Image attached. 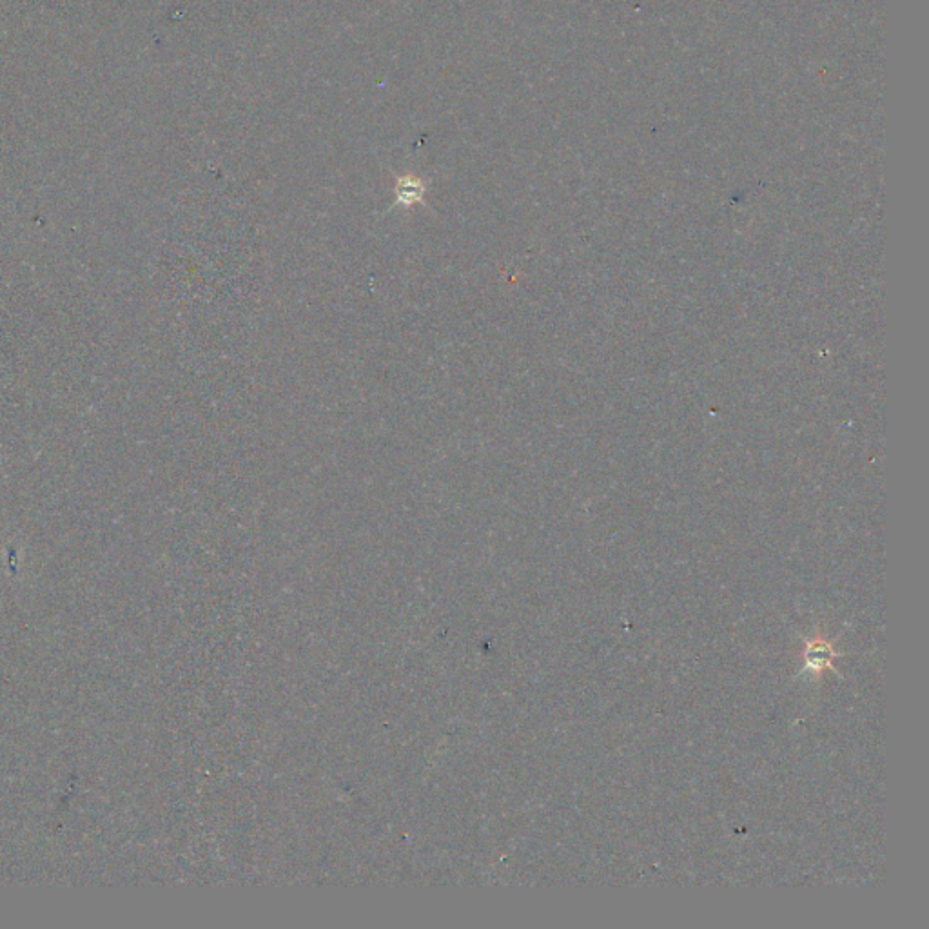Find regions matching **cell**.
<instances>
[{"instance_id":"1","label":"cell","mask_w":929,"mask_h":929,"mask_svg":"<svg viewBox=\"0 0 929 929\" xmlns=\"http://www.w3.org/2000/svg\"><path fill=\"white\" fill-rule=\"evenodd\" d=\"M841 654H837L833 650L832 643H828L826 639L822 637H817V639H810L806 643V652H804V659H806V668L812 670L815 674L819 672H824V670H833V659L839 657Z\"/></svg>"}]
</instances>
